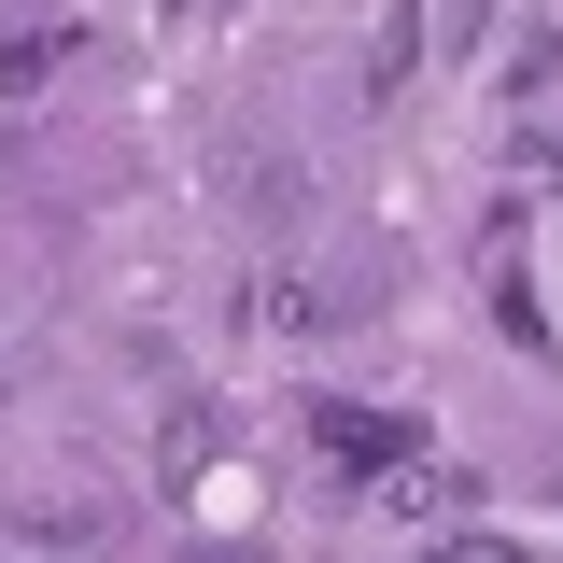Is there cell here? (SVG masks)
I'll use <instances>...</instances> for the list:
<instances>
[{"label":"cell","mask_w":563,"mask_h":563,"mask_svg":"<svg viewBox=\"0 0 563 563\" xmlns=\"http://www.w3.org/2000/svg\"><path fill=\"white\" fill-rule=\"evenodd\" d=\"M310 437H324L339 465H409V451H422L409 409H352V395H324V409H310Z\"/></svg>","instance_id":"1"},{"label":"cell","mask_w":563,"mask_h":563,"mask_svg":"<svg viewBox=\"0 0 563 563\" xmlns=\"http://www.w3.org/2000/svg\"><path fill=\"white\" fill-rule=\"evenodd\" d=\"M493 85H507V99H536V85H550V29H507V57H493Z\"/></svg>","instance_id":"2"},{"label":"cell","mask_w":563,"mask_h":563,"mask_svg":"<svg viewBox=\"0 0 563 563\" xmlns=\"http://www.w3.org/2000/svg\"><path fill=\"white\" fill-rule=\"evenodd\" d=\"M43 70H57V43L29 29V43H0V99H43Z\"/></svg>","instance_id":"3"},{"label":"cell","mask_w":563,"mask_h":563,"mask_svg":"<svg viewBox=\"0 0 563 563\" xmlns=\"http://www.w3.org/2000/svg\"><path fill=\"white\" fill-rule=\"evenodd\" d=\"M422 563H536V550H507V536H437Z\"/></svg>","instance_id":"4"},{"label":"cell","mask_w":563,"mask_h":563,"mask_svg":"<svg viewBox=\"0 0 563 563\" xmlns=\"http://www.w3.org/2000/svg\"><path fill=\"white\" fill-rule=\"evenodd\" d=\"M169 563H282V550H254V536H198V550H169Z\"/></svg>","instance_id":"5"}]
</instances>
